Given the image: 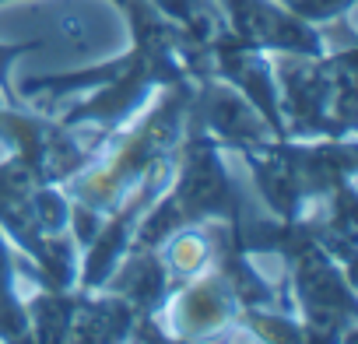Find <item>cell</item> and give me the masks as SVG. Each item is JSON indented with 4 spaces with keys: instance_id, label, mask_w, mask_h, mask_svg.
Here are the masks:
<instances>
[{
    "instance_id": "1",
    "label": "cell",
    "mask_w": 358,
    "mask_h": 344,
    "mask_svg": "<svg viewBox=\"0 0 358 344\" xmlns=\"http://www.w3.org/2000/svg\"><path fill=\"white\" fill-rule=\"evenodd\" d=\"M194 99V81H172L155 92V99L116 127L106 141L95 144L92 158L60 187L71 197V232L78 250L92 243L102 218L120 208V201L148 176V172L169 158L187 130Z\"/></svg>"
},
{
    "instance_id": "2",
    "label": "cell",
    "mask_w": 358,
    "mask_h": 344,
    "mask_svg": "<svg viewBox=\"0 0 358 344\" xmlns=\"http://www.w3.org/2000/svg\"><path fill=\"white\" fill-rule=\"evenodd\" d=\"M355 46L358 43L330 50L327 57L274 53V78L288 137L309 141V137L355 134L358 127Z\"/></svg>"
},
{
    "instance_id": "3",
    "label": "cell",
    "mask_w": 358,
    "mask_h": 344,
    "mask_svg": "<svg viewBox=\"0 0 358 344\" xmlns=\"http://www.w3.org/2000/svg\"><path fill=\"white\" fill-rule=\"evenodd\" d=\"M215 8L225 29L257 50L295 57H327L334 50L330 36L320 25L295 18L278 0H215Z\"/></svg>"
},
{
    "instance_id": "4",
    "label": "cell",
    "mask_w": 358,
    "mask_h": 344,
    "mask_svg": "<svg viewBox=\"0 0 358 344\" xmlns=\"http://www.w3.org/2000/svg\"><path fill=\"white\" fill-rule=\"evenodd\" d=\"M239 299L232 292V285L225 281V274L218 267L176 285V292L165 302V323L169 327V341H204L222 334L225 327L236 323L239 316Z\"/></svg>"
},
{
    "instance_id": "5",
    "label": "cell",
    "mask_w": 358,
    "mask_h": 344,
    "mask_svg": "<svg viewBox=\"0 0 358 344\" xmlns=\"http://www.w3.org/2000/svg\"><path fill=\"white\" fill-rule=\"evenodd\" d=\"M137 330V313L134 306L116 295V292H81L78 309H74V323H71V341H134Z\"/></svg>"
},
{
    "instance_id": "6",
    "label": "cell",
    "mask_w": 358,
    "mask_h": 344,
    "mask_svg": "<svg viewBox=\"0 0 358 344\" xmlns=\"http://www.w3.org/2000/svg\"><path fill=\"white\" fill-rule=\"evenodd\" d=\"M81 288H39L32 299H25V313H29V341H71V323H74V309H78Z\"/></svg>"
},
{
    "instance_id": "7",
    "label": "cell",
    "mask_w": 358,
    "mask_h": 344,
    "mask_svg": "<svg viewBox=\"0 0 358 344\" xmlns=\"http://www.w3.org/2000/svg\"><path fill=\"white\" fill-rule=\"evenodd\" d=\"M0 341H29V313L22 299V264L4 232H0Z\"/></svg>"
},
{
    "instance_id": "8",
    "label": "cell",
    "mask_w": 358,
    "mask_h": 344,
    "mask_svg": "<svg viewBox=\"0 0 358 344\" xmlns=\"http://www.w3.org/2000/svg\"><path fill=\"white\" fill-rule=\"evenodd\" d=\"M278 4L309 25H327V22L334 25L341 18H351L358 0H278Z\"/></svg>"
},
{
    "instance_id": "9",
    "label": "cell",
    "mask_w": 358,
    "mask_h": 344,
    "mask_svg": "<svg viewBox=\"0 0 358 344\" xmlns=\"http://www.w3.org/2000/svg\"><path fill=\"white\" fill-rule=\"evenodd\" d=\"M39 46H43V39H32V43H0V99H4L8 106H18V92L11 85L15 60H22L25 53H32Z\"/></svg>"
},
{
    "instance_id": "10",
    "label": "cell",
    "mask_w": 358,
    "mask_h": 344,
    "mask_svg": "<svg viewBox=\"0 0 358 344\" xmlns=\"http://www.w3.org/2000/svg\"><path fill=\"white\" fill-rule=\"evenodd\" d=\"M0 4H11V0H0Z\"/></svg>"
}]
</instances>
